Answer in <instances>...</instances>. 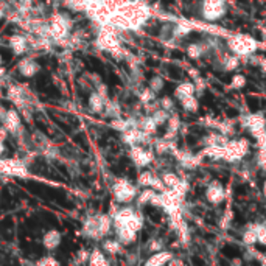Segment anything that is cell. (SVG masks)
<instances>
[{
  "instance_id": "1",
  "label": "cell",
  "mask_w": 266,
  "mask_h": 266,
  "mask_svg": "<svg viewBox=\"0 0 266 266\" xmlns=\"http://www.w3.org/2000/svg\"><path fill=\"white\" fill-rule=\"evenodd\" d=\"M227 47L232 51V55H237L242 59L252 56L259 48V44L249 34H235V36H230L227 39Z\"/></svg>"
},
{
  "instance_id": "2",
  "label": "cell",
  "mask_w": 266,
  "mask_h": 266,
  "mask_svg": "<svg viewBox=\"0 0 266 266\" xmlns=\"http://www.w3.org/2000/svg\"><path fill=\"white\" fill-rule=\"evenodd\" d=\"M227 13V0H202L201 17L205 22H218Z\"/></svg>"
},
{
  "instance_id": "3",
  "label": "cell",
  "mask_w": 266,
  "mask_h": 266,
  "mask_svg": "<svg viewBox=\"0 0 266 266\" xmlns=\"http://www.w3.org/2000/svg\"><path fill=\"white\" fill-rule=\"evenodd\" d=\"M249 150L251 145L246 139H232V140L229 139L227 143L224 145V159L222 160L230 162V164H237V162L246 157Z\"/></svg>"
},
{
  "instance_id": "4",
  "label": "cell",
  "mask_w": 266,
  "mask_h": 266,
  "mask_svg": "<svg viewBox=\"0 0 266 266\" xmlns=\"http://www.w3.org/2000/svg\"><path fill=\"white\" fill-rule=\"evenodd\" d=\"M137 193V187L134 184H131L128 179L125 177H118L114 181L112 184V195H114V200L120 204H128V202H133L135 200Z\"/></svg>"
},
{
  "instance_id": "5",
  "label": "cell",
  "mask_w": 266,
  "mask_h": 266,
  "mask_svg": "<svg viewBox=\"0 0 266 266\" xmlns=\"http://www.w3.org/2000/svg\"><path fill=\"white\" fill-rule=\"evenodd\" d=\"M130 157L137 168H145L153 164L156 154H154V151L142 147V145H133V147H130Z\"/></svg>"
},
{
  "instance_id": "6",
  "label": "cell",
  "mask_w": 266,
  "mask_h": 266,
  "mask_svg": "<svg viewBox=\"0 0 266 266\" xmlns=\"http://www.w3.org/2000/svg\"><path fill=\"white\" fill-rule=\"evenodd\" d=\"M205 200L210 204L218 205L226 200V190L220 181H212L205 188Z\"/></svg>"
},
{
  "instance_id": "7",
  "label": "cell",
  "mask_w": 266,
  "mask_h": 266,
  "mask_svg": "<svg viewBox=\"0 0 266 266\" xmlns=\"http://www.w3.org/2000/svg\"><path fill=\"white\" fill-rule=\"evenodd\" d=\"M242 125L246 128L251 134L265 130L266 128V117L262 112H255V114H247L242 118Z\"/></svg>"
},
{
  "instance_id": "8",
  "label": "cell",
  "mask_w": 266,
  "mask_h": 266,
  "mask_svg": "<svg viewBox=\"0 0 266 266\" xmlns=\"http://www.w3.org/2000/svg\"><path fill=\"white\" fill-rule=\"evenodd\" d=\"M2 118V123L5 131H10V133H17L22 128V122H21V115L17 112L16 109H10V111H5L3 115L0 117Z\"/></svg>"
},
{
  "instance_id": "9",
  "label": "cell",
  "mask_w": 266,
  "mask_h": 266,
  "mask_svg": "<svg viewBox=\"0 0 266 266\" xmlns=\"http://www.w3.org/2000/svg\"><path fill=\"white\" fill-rule=\"evenodd\" d=\"M17 70H19V73L25 76V78H33V76L39 72V64L34 61L33 58L27 56L17 64Z\"/></svg>"
},
{
  "instance_id": "10",
  "label": "cell",
  "mask_w": 266,
  "mask_h": 266,
  "mask_svg": "<svg viewBox=\"0 0 266 266\" xmlns=\"http://www.w3.org/2000/svg\"><path fill=\"white\" fill-rule=\"evenodd\" d=\"M63 242V234L56 229H50L48 232H45V235L42 237V244L47 251H55L56 247L61 244Z\"/></svg>"
},
{
  "instance_id": "11",
  "label": "cell",
  "mask_w": 266,
  "mask_h": 266,
  "mask_svg": "<svg viewBox=\"0 0 266 266\" xmlns=\"http://www.w3.org/2000/svg\"><path fill=\"white\" fill-rule=\"evenodd\" d=\"M83 235L90 240H101L98 232V215L97 217H89L83 224Z\"/></svg>"
},
{
  "instance_id": "12",
  "label": "cell",
  "mask_w": 266,
  "mask_h": 266,
  "mask_svg": "<svg viewBox=\"0 0 266 266\" xmlns=\"http://www.w3.org/2000/svg\"><path fill=\"white\" fill-rule=\"evenodd\" d=\"M106 100H108V97L101 95L98 90H95V92H92L90 95H89L88 106H89V109L92 111L93 114H101L103 111H105Z\"/></svg>"
},
{
  "instance_id": "13",
  "label": "cell",
  "mask_w": 266,
  "mask_h": 266,
  "mask_svg": "<svg viewBox=\"0 0 266 266\" xmlns=\"http://www.w3.org/2000/svg\"><path fill=\"white\" fill-rule=\"evenodd\" d=\"M114 230H115L117 240L123 246H130V244H133L137 240V232H135V230H133V229H130V227L122 226V227H115Z\"/></svg>"
},
{
  "instance_id": "14",
  "label": "cell",
  "mask_w": 266,
  "mask_h": 266,
  "mask_svg": "<svg viewBox=\"0 0 266 266\" xmlns=\"http://www.w3.org/2000/svg\"><path fill=\"white\" fill-rule=\"evenodd\" d=\"M171 259H173V254L162 249L157 252H153L150 259L145 260V265L147 266H162V265H167Z\"/></svg>"
},
{
  "instance_id": "15",
  "label": "cell",
  "mask_w": 266,
  "mask_h": 266,
  "mask_svg": "<svg viewBox=\"0 0 266 266\" xmlns=\"http://www.w3.org/2000/svg\"><path fill=\"white\" fill-rule=\"evenodd\" d=\"M201 154L212 160H222L224 159V145H205Z\"/></svg>"
},
{
  "instance_id": "16",
  "label": "cell",
  "mask_w": 266,
  "mask_h": 266,
  "mask_svg": "<svg viewBox=\"0 0 266 266\" xmlns=\"http://www.w3.org/2000/svg\"><path fill=\"white\" fill-rule=\"evenodd\" d=\"M10 47L14 55H23L25 51H27L28 41L27 38L21 36V34H14V36L10 38Z\"/></svg>"
},
{
  "instance_id": "17",
  "label": "cell",
  "mask_w": 266,
  "mask_h": 266,
  "mask_svg": "<svg viewBox=\"0 0 266 266\" xmlns=\"http://www.w3.org/2000/svg\"><path fill=\"white\" fill-rule=\"evenodd\" d=\"M188 95H196V86H195V83H192V81H184V83L176 86V89H175V98L181 100V98H185Z\"/></svg>"
},
{
  "instance_id": "18",
  "label": "cell",
  "mask_w": 266,
  "mask_h": 266,
  "mask_svg": "<svg viewBox=\"0 0 266 266\" xmlns=\"http://www.w3.org/2000/svg\"><path fill=\"white\" fill-rule=\"evenodd\" d=\"M137 126H139V130H142L145 134H148L151 137L157 133V128H159L151 115H147V117H143L140 120H137Z\"/></svg>"
},
{
  "instance_id": "19",
  "label": "cell",
  "mask_w": 266,
  "mask_h": 266,
  "mask_svg": "<svg viewBox=\"0 0 266 266\" xmlns=\"http://www.w3.org/2000/svg\"><path fill=\"white\" fill-rule=\"evenodd\" d=\"M179 103H181V108L185 111V112L195 114V112H198V109H200V101L196 98V95H188L185 98H181Z\"/></svg>"
},
{
  "instance_id": "20",
  "label": "cell",
  "mask_w": 266,
  "mask_h": 266,
  "mask_svg": "<svg viewBox=\"0 0 266 266\" xmlns=\"http://www.w3.org/2000/svg\"><path fill=\"white\" fill-rule=\"evenodd\" d=\"M205 51H207V45L201 44V42H193V44L187 45V55L192 59H200Z\"/></svg>"
},
{
  "instance_id": "21",
  "label": "cell",
  "mask_w": 266,
  "mask_h": 266,
  "mask_svg": "<svg viewBox=\"0 0 266 266\" xmlns=\"http://www.w3.org/2000/svg\"><path fill=\"white\" fill-rule=\"evenodd\" d=\"M156 193L157 192L151 187H145L143 192L137 193L135 200H137V204H139V207H142V205H147V204H151V201H153L154 195H156Z\"/></svg>"
},
{
  "instance_id": "22",
  "label": "cell",
  "mask_w": 266,
  "mask_h": 266,
  "mask_svg": "<svg viewBox=\"0 0 266 266\" xmlns=\"http://www.w3.org/2000/svg\"><path fill=\"white\" fill-rule=\"evenodd\" d=\"M122 247L123 244L118 242V240H105L103 242V251H105L106 254H111V255H117L122 252Z\"/></svg>"
},
{
  "instance_id": "23",
  "label": "cell",
  "mask_w": 266,
  "mask_h": 266,
  "mask_svg": "<svg viewBox=\"0 0 266 266\" xmlns=\"http://www.w3.org/2000/svg\"><path fill=\"white\" fill-rule=\"evenodd\" d=\"M105 115L111 117V118H118L122 117V109H120V105L117 101H111L109 98L106 100V106H105Z\"/></svg>"
},
{
  "instance_id": "24",
  "label": "cell",
  "mask_w": 266,
  "mask_h": 266,
  "mask_svg": "<svg viewBox=\"0 0 266 266\" xmlns=\"http://www.w3.org/2000/svg\"><path fill=\"white\" fill-rule=\"evenodd\" d=\"M88 263L92 265V266H106L109 262L106 260L105 254L100 249H93L90 254H89V259H88Z\"/></svg>"
},
{
  "instance_id": "25",
  "label": "cell",
  "mask_w": 266,
  "mask_h": 266,
  "mask_svg": "<svg viewBox=\"0 0 266 266\" xmlns=\"http://www.w3.org/2000/svg\"><path fill=\"white\" fill-rule=\"evenodd\" d=\"M192 31H193L192 25H188V23H185V22H181V23L175 25L173 30H171V33H173V36H175L176 39H182V38L187 36V34H190Z\"/></svg>"
},
{
  "instance_id": "26",
  "label": "cell",
  "mask_w": 266,
  "mask_h": 266,
  "mask_svg": "<svg viewBox=\"0 0 266 266\" xmlns=\"http://www.w3.org/2000/svg\"><path fill=\"white\" fill-rule=\"evenodd\" d=\"M242 242L243 244L246 246H254L257 243V232H255V226L251 224V226H247L244 229V232H243V237H242Z\"/></svg>"
},
{
  "instance_id": "27",
  "label": "cell",
  "mask_w": 266,
  "mask_h": 266,
  "mask_svg": "<svg viewBox=\"0 0 266 266\" xmlns=\"http://www.w3.org/2000/svg\"><path fill=\"white\" fill-rule=\"evenodd\" d=\"M170 114L171 112H168V111H165V109H162L160 106L159 108H156L151 112V117H153V120L154 122L157 123V126H162V125H165L167 123V120L170 118Z\"/></svg>"
},
{
  "instance_id": "28",
  "label": "cell",
  "mask_w": 266,
  "mask_h": 266,
  "mask_svg": "<svg viewBox=\"0 0 266 266\" xmlns=\"http://www.w3.org/2000/svg\"><path fill=\"white\" fill-rule=\"evenodd\" d=\"M160 179L167 188H173L175 185L179 184V181H181V177H179L175 171H165V173L160 176Z\"/></svg>"
},
{
  "instance_id": "29",
  "label": "cell",
  "mask_w": 266,
  "mask_h": 266,
  "mask_svg": "<svg viewBox=\"0 0 266 266\" xmlns=\"http://www.w3.org/2000/svg\"><path fill=\"white\" fill-rule=\"evenodd\" d=\"M156 95H157V93L153 92L150 88H147V89H143L142 92H139V98H140V101L143 103L145 106L150 105V103H153L154 100H156Z\"/></svg>"
},
{
  "instance_id": "30",
  "label": "cell",
  "mask_w": 266,
  "mask_h": 266,
  "mask_svg": "<svg viewBox=\"0 0 266 266\" xmlns=\"http://www.w3.org/2000/svg\"><path fill=\"white\" fill-rule=\"evenodd\" d=\"M224 68L227 72H230V70H235V68L240 66V58L237 56V55H227L226 58H224Z\"/></svg>"
},
{
  "instance_id": "31",
  "label": "cell",
  "mask_w": 266,
  "mask_h": 266,
  "mask_svg": "<svg viewBox=\"0 0 266 266\" xmlns=\"http://www.w3.org/2000/svg\"><path fill=\"white\" fill-rule=\"evenodd\" d=\"M246 86V76L244 75H234L232 80H230V89L240 90Z\"/></svg>"
},
{
  "instance_id": "32",
  "label": "cell",
  "mask_w": 266,
  "mask_h": 266,
  "mask_svg": "<svg viewBox=\"0 0 266 266\" xmlns=\"http://www.w3.org/2000/svg\"><path fill=\"white\" fill-rule=\"evenodd\" d=\"M148 88H150L153 92L159 93L162 89H164V80H162L160 76H154V78H151V81H150V86H148Z\"/></svg>"
},
{
  "instance_id": "33",
  "label": "cell",
  "mask_w": 266,
  "mask_h": 266,
  "mask_svg": "<svg viewBox=\"0 0 266 266\" xmlns=\"http://www.w3.org/2000/svg\"><path fill=\"white\" fill-rule=\"evenodd\" d=\"M159 106L162 109L168 111V112H173V111H175V101H173V98H171V97H162L159 100Z\"/></svg>"
},
{
  "instance_id": "34",
  "label": "cell",
  "mask_w": 266,
  "mask_h": 266,
  "mask_svg": "<svg viewBox=\"0 0 266 266\" xmlns=\"http://www.w3.org/2000/svg\"><path fill=\"white\" fill-rule=\"evenodd\" d=\"M162 247H164V243L160 242V240H150L148 244H147V249L153 254V252H157V251H162Z\"/></svg>"
},
{
  "instance_id": "35",
  "label": "cell",
  "mask_w": 266,
  "mask_h": 266,
  "mask_svg": "<svg viewBox=\"0 0 266 266\" xmlns=\"http://www.w3.org/2000/svg\"><path fill=\"white\" fill-rule=\"evenodd\" d=\"M36 265H39V266H48V265L56 266V265H58V260H56V259H53V257H51V255H45L44 259L38 260V262H36Z\"/></svg>"
},
{
  "instance_id": "36",
  "label": "cell",
  "mask_w": 266,
  "mask_h": 266,
  "mask_svg": "<svg viewBox=\"0 0 266 266\" xmlns=\"http://www.w3.org/2000/svg\"><path fill=\"white\" fill-rule=\"evenodd\" d=\"M88 259H89V252L80 251V252H78V260H76L75 263H84V262H88Z\"/></svg>"
},
{
  "instance_id": "37",
  "label": "cell",
  "mask_w": 266,
  "mask_h": 266,
  "mask_svg": "<svg viewBox=\"0 0 266 266\" xmlns=\"http://www.w3.org/2000/svg\"><path fill=\"white\" fill-rule=\"evenodd\" d=\"M259 67L262 68V72H263V73H266V58L260 59V61H259Z\"/></svg>"
},
{
  "instance_id": "38",
  "label": "cell",
  "mask_w": 266,
  "mask_h": 266,
  "mask_svg": "<svg viewBox=\"0 0 266 266\" xmlns=\"http://www.w3.org/2000/svg\"><path fill=\"white\" fill-rule=\"evenodd\" d=\"M5 151V143H3V139L0 137V157H2V154Z\"/></svg>"
},
{
  "instance_id": "39",
  "label": "cell",
  "mask_w": 266,
  "mask_h": 266,
  "mask_svg": "<svg viewBox=\"0 0 266 266\" xmlns=\"http://www.w3.org/2000/svg\"><path fill=\"white\" fill-rule=\"evenodd\" d=\"M263 195H265V198H266V181L263 182Z\"/></svg>"
},
{
  "instance_id": "40",
  "label": "cell",
  "mask_w": 266,
  "mask_h": 266,
  "mask_svg": "<svg viewBox=\"0 0 266 266\" xmlns=\"http://www.w3.org/2000/svg\"><path fill=\"white\" fill-rule=\"evenodd\" d=\"M2 17H3V10L0 8V19H2Z\"/></svg>"
},
{
  "instance_id": "41",
  "label": "cell",
  "mask_w": 266,
  "mask_h": 266,
  "mask_svg": "<svg viewBox=\"0 0 266 266\" xmlns=\"http://www.w3.org/2000/svg\"><path fill=\"white\" fill-rule=\"evenodd\" d=\"M0 68H2V56H0Z\"/></svg>"
}]
</instances>
